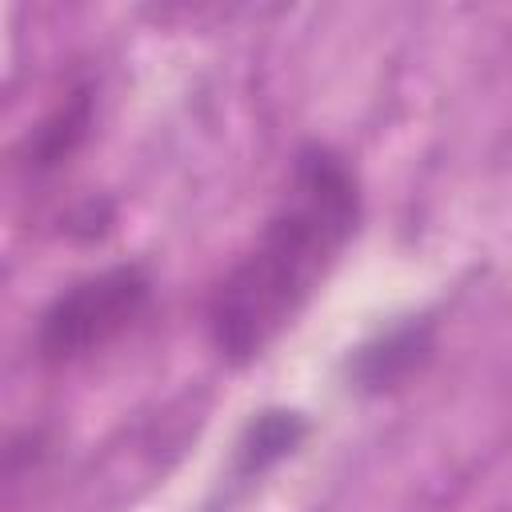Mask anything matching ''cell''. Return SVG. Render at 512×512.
<instances>
[{
	"instance_id": "obj_3",
	"label": "cell",
	"mask_w": 512,
	"mask_h": 512,
	"mask_svg": "<svg viewBox=\"0 0 512 512\" xmlns=\"http://www.w3.org/2000/svg\"><path fill=\"white\" fill-rule=\"evenodd\" d=\"M432 356H436L432 316H408L348 352V364H344L348 388H356L360 396L396 392V388L412 384L432 364Z\"/></svg>"
},
{
	"instance_id": "obj_4",
	"label": "cell",
	"mask_w": 512,
	"mask_h": 512,
	"mask_svg": "<svg viewBox=\"0 0 512 512\" xmlns=\"http://www.w3.org/2000/svg\"><path fill=\"white\" fill-rule=\"evenodd\" d=\"M92 128H96V84L80 80L24 132V140L16 148L20 172L28 180L60 176L80 156V148L88 144Z\"/></svg>"
},
{
	"instance_id": "obj_6",
	"label": "cell",
	"mask_w": 512,
	"mask_h": 512,
	"mask_svg": "<svg viewBox=\"0 0 512 512\" xmlns=\"http://www.w3.org/2000/svg\"><path fill=\"white\" fill-rule=\"evenodd\" d=\"M112 220H116V204L108 200V196H84L80 204H72L68 212H64V232L72 236V240H80V244H96V240H104L108 232H112Z\"/></svg>"
},
{
	"instance_id": "obj_5",
	"label": "cell",
	"mask_w": 512,
	"mask_h": 512,
	"mask_svg": "<svg viewBox=\"0 0 512 512\" xmlns=\"http://www.w3.org/2000/svg\"><path fill=\"white\" fill-rule=\"evenodd\" d=\"M312 424L304 412L296 408H264L248 420V428L236 440V456H232V476L236 480H256L268 468H276L280 460H288L304 440H308Z\"/></svg>"
},
{
	"instance_id": "obj_1",
	"label": "cell",
	"mask_w": 512,
	"mask_h": 512,
	"mask_svg": "<svg viewBox=\"0 0 512 512\" xmlns=\"http://www.w3.org/2000/svg\"><path fill=\"white\" fill-rule=\"evenodd\" d=\"M364 216L360 176L344 152L308 140L292 156L280 204L208 300V340L232 368L260 360L308 308Z\"/></svg>"
},
{
	"instance_id": "obj_2",
	"label": "cell",
	"mask_w": 512,
	"mask_h": 512,
	"mask_svg": "<svg viewBox=\"0 0 512 512\" xmlns=\"http://www.w3.org/2000/svg\"><path fill=\"white\" fill-rule=\"evenodd\" d=\"M152 276L144 264H112L100 268L64 292L48 300V308L36 320V356L48 368L76 364L100 348H108L116 336H124L148 308H152Z\"/></svg>"
}]
</instances>
